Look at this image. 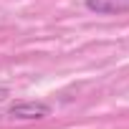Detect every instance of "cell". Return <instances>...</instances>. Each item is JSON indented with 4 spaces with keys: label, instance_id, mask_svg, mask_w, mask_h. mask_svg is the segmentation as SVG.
<instances>
[{
    "label": "cell",
    "instance_id": "3957f363",
    "mask_svg": "<svg viewBox=\"0 0 129 129\" xmlns=\"http://www.w3.org/2000/svg\"><path fill=\"white\" fill-rule=\"evenodd\" d=\"M3 99H8V89H3V86H0V101H3Z\"/></svg>",
    "mask_w": 129,
    "mask_h": 129
},
{
    "label": "cell",
    "instance_id": "7a4b0ae2",
    "mask_svg": "<svg viewBox=\"0 0 129 129\" xmlns=\"http://www.w3.org/2000/svg\"><path fill=\"white\" fill-rule=\"evenodd\" d=\"M86 8L96 15H119L129 13V0H86Z\"/></svg>",
    "mask_w": 129,
    "mask_h": 129
},
{
    "label": "cell",
    "instance_id": "6da1fadb",
    "mask_svg": "<svg viewBox=\"0 0 129 129\" xmlns=\"http://www.w3.org/2000/svg\"><path fill=\"white\" fill-rule=\"evenodd\" d=\"M10 119H20V121H36V119H46L51 116V106L43 101H18L8 109Z\"/></svg>",
    "mask_w": 129,
    "mask_h": 129
}]
</instances>
